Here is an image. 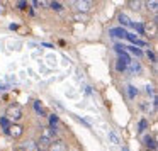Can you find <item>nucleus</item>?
Listing matches in <instances>:
<instances>
[{"mask_svg": "<svg viewBox=\"0 0 158 151\" xmlns=\"http://www.w3.org/2000/svg\"><path fill=\"white\" fill-rule=\"evenodd\" d=\"M55 139H56V131L49 129V127L46 126V127H43V129H41V134H39V137L36 139V146H38L39 151H46V149H48V146Z\"/></svg>", "mask_w": 158, "mask_h": 151, "instance_id": "1", "label": "nucleus"}, {"mask_svg": "<svg viewBox=\"0 0 158 151\" xmlns=\"http://www.w3.org/2000/svg\"><path fill=\"white\" fill-rule=\"evenodd\" d=\"M5 119H9L10 122H19V120L24 117V109H22V105H19V104H10V105L5 109Z\"/></svg>", "mask_w": 158, "mask_h": 151, "instance_id": "2", "label": "nucleus"}, {"mask_svg": "<svg viewBox=\"0 0 158 151\" xmlns=\"http://www.w3.org/2000/svg\"><path fill=\"white\" fill-rule=\"evenodd\" d=\"M5 134L10 136L12 139H21L22 134H24V126H22L21 122H10V126H9V129Z\"/></svg>", "mask_w": 158, "mask_h": 151, "instance_id": "3", "label": "nucleus"}, {"mask_svg": "<svg viewBox=\"0 0 158 151\" xmlns=\"http://www.w3.org/2000/svg\"><path fill=\"white\" fill-rule=\"evenodd\" d=\"M73 7H75L78 12L85 14V12H89L90 9L94 7V2L92 0H75V2H73Z\"/></svg>", "mask_w": 158, "mask_h": 151, "instance_id": "4", "label": "nucleus"}, {"mask_svg": "<svg viewBox=\"0 0 158 151\" xmlns=\"http://www.w3.org/2000/svg\"><path fill=\"white\" fill-rule=\"evenodd\" d=\"M46 151H68V144H66L65 139L56 137V139L48 146V149H46Z\"/></svg>", "mask_w": 158, "mask_h": 151, "instance_id": "5", "label": "nucleus"}, {"mask_svg": "<svg viewBox=\"0 0 158 151\" xmlns=\"http://www.w3.org/2000/svg\"><path fill=\"white\" fill-rule=\"evenodd\" d=\"M144 144H146V148H148V151H156V141H155V137L153 136H146L144 137Z\"/></svg>", "mask_w": 158, "mask_h": 151, "instance_id": "6", "label": "nucleus"}, {"mask_svg": "<svg viewBox=\"0 0 158 151\" xmlns=\"http://www.w3.org/2000/svg\"><path fill=\"white\" fill-rule=\"evenodd\" d=\"M117 21H119V24H121V26H126V27H131V26H133V21H131V19L127 17L126 14H119Z\"/></svg>", "mask_w": 158, "mask_h": 151, "instance_id": "7", "label": "nucleus"}, {"mask_svg": "<svg viewBox=\"0 0 158 151\" xmlns=\"http://www.w3.org/2000/svg\"><path fill=\"white\" fill-rule=\"evenodd\" d=\"M143 5H144V7H146L150 12L156 14V10H158V2H156V0H151V2H143Z\"/></svg>", "mask_w": 158, "mask_h": 151, "instance_id": "8", "label": "nucleus"}, {"mask_svg": "<svg viewBox=\"0 0 158 151\" xmlns=\"http://www.w3.org/2000/svg\"><path fill=\"white\" fill-rule=\"evenodd\" d=\"M146 93H148V95H150L153 100L156 99V90H155V85H153V83H146Z\"/></svg>", "mask_w": 158, "mask_h": 151, "instance_id": "9", "label": "nucleus"}, {"mask_svg": "<svg viewBox=\"0 0 158 151\" xmlns=\"http://www.w3.org/2000/svg\"><path fill=\"white\" fill-rule=\"evenodd\" d=\"M127 4H129V7L133 9V10H141V9H143V2H139V0H136V2L131 0V2H127Z\"/></svg>", "mask_w": 158, "mask_h": 151, "instance_id": "10", "label": "nucleus"}, {"mask_svg": "<svg viewBox=\"0 0 158 151\" xmlns=\"http://www.w3.org/2000/svg\"><path fill=\"white\" fill-rule=\"evenodd\" d=\"M34 110H36V114H38V116H44V110H43V104L39 102V100H36V102H34Z\"/></svg>", "mask_w": 158, "mask_h": 151, "instance_id": "11", "label": "nucleus"}, {"mask_svg": "<svg viewBox=\"0 0 158 151\" xmlns=\"http://www.w3.org/2000/svg\"><path fill=\"white\" fill-rule=\"evenodd\" d=\"M109 139L112 144H119V136L116 134V131H109Z\"/></svg>", "mask_w": 158, "mask_h": 151, "instance_id": "12", "label": "nucleus"}, {"mask_svg": "<svg viewBox=\"0 0 158 151\" xmlns=\"http://www.w3.org/2000/svg\"><path fill=\"white\" fill-rule=\"evenodd\" d=\"M129 68L133 70V73H136V75H139V73H141V65H139V63H134V61H131Z\"/></svg>", "mask_w": 158, "mask_h": 151, "instance_id": "13", "label": "nucleus"}, {"mask_svg": "<svg viewBox=\"0 0 158 151\" xmlns=\"http://www.w3.org/2000/svg\"><path fill=\"white\" fill-rule=\"evenodd\" d=\"M127 93H129V99H136V95H138V88H134L133 85H127Z\"/></svg>", "mask_w": 158, "mask_h": 151, "instance_id": "14", "label": "nucleus"}, {"mask_svg": "<svg viewBox=\"0 0 158 151\" xmlns=\"http://www.w3.org/2000/svg\"><path fill=\"white\" fill-rule=\"evenodd\" d=\"M0 126H2V129H4L5 133H7L9 126H10V120H9V119H5V117H2V119H0Z\"/></svg>", "mask_w": 158, "mask_h": 151, "instance_id": "15", "label": "nucleus"}, {"mask_svg": "<svg viewBox=\"0 0 158 151\" xmlns=\"http://www.w3.org/2000/svg\"><path fill=\"white\" fill-rule=\"evenodd\" d=\"M112 36H121V38H126L127 32L124 31V29H112V32H110Z\"/></svg>", "mask_w": 158, "mask_h": 151, "instance_id": "16", "label": "nucleus"}, {"mask_svg": "<svg viewBox=\"0 0 158 151\" xmlns=\"http://www.w3.org/2000/svg\"><path fill=\"white\" fill-rule=\"evenodd\" d=\"M131 27H134L138 32H141V34L144 32V24H139V22H138V24H134V22H133V26H131Z\"/></svg>", "mask_w": 158, "mask_h": 151, "instance_id": "17", "label": "nucleus"}, {"mask_svg": "<svg viewBox=\"0 0 158 151\" xmlns=\"http://www.w3.org/2000/svg\"><path fill=\"white\" fill-rule=\"evenodd\" d=\"M127 51H131V53H133V55H136V56H143V53H141L139 49L133 48V46H127Z\"/></svg>", "mask_w": 158, "mask_h": 151, "instance_id": "18", "label": "nucleus"}, {"mask_svg": "<svg viewBox=\"0 0 158 151\" xmlns=\"http://www.w3.org/2000/svg\"><path fill=\"white\" fill-rule=\"evenodd\" d=\"M146 124H148L146 119H141V120H139V133H143V131L146 129Z\"/></svg>", "mask_w": 158, "mask_h": 151, "instance_id": "19", "label": "nucleus"}, {"mask_svg": "<svg viewBox=\"0 0 158 151\" xmlns=\"http://www.w3.org/2000/svg\"><path fill=\"white\" fill-rule=\"evenodd\" d=\"M146 56H148V59H151V61H156V58H155V53L153 51H146Z\"/></svg>", "mask_w": 158, "mask_h": 151, "instance_id": "20", "label": "nucleus"}, {"mask_svg": "<svg viewBox=\"0 0 158 151\" xmlns=\"http://www.w3.org/2000/svg\"><path fill=\"white\" fill-rule=\"evenodd\" d=\"M14 151H26V149H24V148H22V146H17V148H15Z\"/></svg>", "mask_w": 158, "mask_h": 151, "instance_id": "21", "label": "nucleus"}, {"mask_svg": "<svg viewBox=\"0 0 158 151\" xmlns=\"http://www.w3.org/2000/svg\"><path fill=\"white\" fill-rule=\"evenodd\" d=\"M123 151H129V148H127V146H123Z\"/></svg>", "mask_w": 158, "mask_h": 151, "instance_id": "22", "label": "nucleus"}, {"mask_svg": "<svg viewBox=\"0 0 158 151\" xmlns=\"http://www.w3.org/2000/svg\"><path fill=\"white\" fill-rule=\"evenodd\" d=\"M38 151H39V149H38Z\"/></svg>", "mask_w": 158, "mask_h": 151, "instance_id": "23", "label": "nucleus"}]
</instances>
